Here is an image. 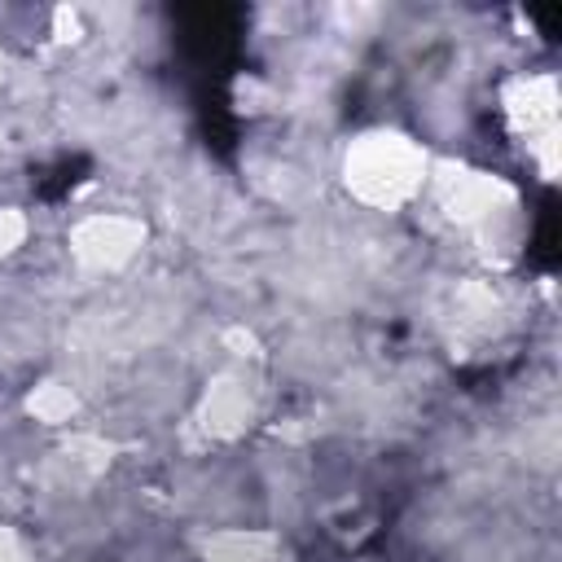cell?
I'll list each match as a JSON object with an SVG mask.
<instances>
[{
	"mask_svg": "<svg viewBox=\"0 0 562 562\" xmlns=\"http://www.w3.org/2000/svg\"><path fill=\"white\" fill-rule=\"evenodd\" d=\"M145 246V224L132 215H83L70 228V255L79 259V268L88 272H119L123 263L136 259V250Z\"/></svg>",
	"mask_w": 562,
	"mask_h": 562,
	"instance_id": "obj_3",
	"label": "cell"
},
{
	"mask_svg": "<svg viewBox=\"0 0 562 562\" xmlns=\"http://www.w3.org/2000/svg\"><path fill=\"white\" fill-rule=\"evenodd\" d=\"M0 562H26V549L13 527H0Z\"/></svg>",
	"mask_w": 562,
	"mask_h": 562,
	"instance_id": "obj_9",
	"label": "cell"
},
{
	"mask_svg": "<svg viewBox=\"0 0 562 562\" xmlns=\"http://www.w3.org/2000/svg\"><path fill=\"white\" fill-rule=\"evenodd\" d=\"M426 184H435V198L457 228H492L514 211V189L501 176L470 171L461 162H435Z\"/></svg>",
	"mask_w": 562,
	"mask_h": 562,
	"instance_id": "obj_2",
	"label": "cell"
},
{
	"mask_svg": "<svg viewBox=\"0 0 562 562\" xmlns=\"http://www.w3.org/2000/svg\"><path fill=\"white\" fill-rule=\"evenodd\" d=\"M250 417H255V400H250L241 378L224 373V378H215L206 386V395H202V426H206V435L237 439L250 426Z\"/></svg>",
	"mask_w": 562,
	"mask_h": 562,
	"instance_id": "obj_5",
	"label": "cell"
},
{
	"mask_svg": "<svg viewBox=\"0 0 562 562\" xmlns=\"http://www.w3.org/2000/svg\"><path fill=\"white\" fill-rule=\"evenodd\" d=\"M0 75H4V61H0Z\"/></svg>",
	"mask_w": 562,
	"mask_h": 562,
	"instance_id": "obj_11",
	"label": "cell"
},
{
	"mask_svg": "<svg viewBox=\"0 0 562 562\" xmlns=\"http://www.w3.org/2000/svg\"><path fill=\"white\" fill-rule=\"evenodd\" d=\"M206 562H272L277 558V536L272 531H246V527H228L215 531L202 549Z\"/></svg>",
	"mask_w": 562,
	"mask_h": 562,
	"instance_id": "obj_6",
	"label": "cell"
},
{
	"mask_svg": "<svg viewBox=\"0 0 562 562\" xmlns=\"http://www.w3.org/2000/svg\"><path fill=\"white\" fill-rule=\"evenodd\" d=\"M426 180H430L426 149L395 127L360 132L342 154V184L369 211H400L422 193Z\"/></svg>",
	"mask_w": 562,
	"mask_h": 562,
	"instance_id": "obj_1",
	"label": "cell"
},
{
	"mask_svg": "<svg viewBox=\"0 0 562 562\" xmlns=\"http://www.w3.org/2000/svg\"><path fill=\"white\" fill-rule=\"evenodd\" d=\"M53 26H57V40H79V18L70 9H57L53 13Z\"/></svg>",
	"mask_w": 562,
	"mask_h": 562,
	"instance_id": "obj_10",
	"label": "cell"
},
{
	"mask_svg": "<svg viewBox=\"0 0 562 562\" xmlns=\"http://www.w3.org/2000/svg\"><path fill=\"white\" fill-rule=\"evenodd\" d=\"M505 110L518 132H527L531 145H540L544 171H553V119H558V92L549 75H522L505 88Z\"/></svg>",
	"mask_w": 562,
	"mask_h": 562,
	"instance_id": "obj_4",
	"label": "cell"
},
{
	"mask_svg": "<svg viewBox=\"0 0 562 562\" xmlns=\"http://www.w3.org/2000/svg\"><path fill=\"white\" fill-rule=\"evenodd\" d=\"M26 241V215L22 211H0V259L13 255Z\"/></svg>",
	"mask_w": 562,
	"mask_h": 562,
	"instance_id": "obj_8",
	"label": "cell"
},
{
	"mask_svg": "<svg viewBox=\"0 0 562 562\" xmlns=\"http://www.w3.org/2000/svg\"><path fill=\"white\" fill-rule=\"evenodd\" d=\"M26 413L44 426H66L75 413H79V395L66 386V382H40L31 395H26Z\"/></svg>",
	"mask_w": 562,
	"mask_h": 562,
	"instance_id": "obj_7",
	"label": "cell"
}]
</instances>
